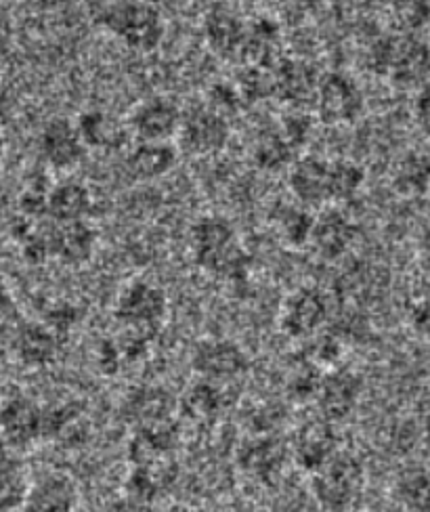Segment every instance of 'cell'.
<instances>
[{"mask_svg":"<svg viewBox=\"0 0 430 512\" xmlns=\"http://www.w3.org/2000/svg\"><path fill=\"white\" fill-rule=\"evenodd\" d=\"M84 414L82 401H63L45 408V422H42V435L45 439H59L66 435L70 426H74Z\"/></svg>","mask_w":430,"mask_h":512,"instance_id":"obj_34","label":"cell"},{"mask_svg":"<svg viewBox=\"0 0 430 512\" xmlns=\"http://www.w3.org/2000/svg\"><path fill=\"white\" fill-rule=\"evenodd\" d=\"M368 66L401 87L424 84L430 78V49L414 34H386L370 47Z\"/></svg>","mask_w":430,"mask_h":512,"instance_id":"obj_3","label":"cell"},{"mask_svg":"<svg viewBox=\"0 0 430 512\" xmlns=\"http://www.w3.org/2000/svg\"><path fill=\"white\" fill-rule=\"evenodd\" d=\"M393 185L401 196L424 194L430 185V158L426 154H410L403 158L395 173Z\"/></svg>","mask_w":430,"mask_h":512,"instance_id":"obj_30","label":"cell"},{"mask_svg":"<svg viewBox=\"0 0 430 512\" xmlns=\"http://www.w3.org/2000/svg\"><path fill=\"white\" fill-rule=\"evenodd\" d=\"M30 481L26 477L24 466H21L19 458H15L11 452L5 454L3 460V508L5 512L21 510L26 504Z\"/></svg>","mask_w":430,"mask_h":512,"instance_id":"obj_31","label":"cell"},{"mask_svg":"<svg viewBox=\"0 0 430 512\" xmlns=\"http://www.w3.org/2000/svg\"><path fill=\"white\" fill-rule=\"evenodd\" d=\"M63 347V336L45 322H21L11 336L15 359L26 368H47L55 364Z\"/></svg>","mask_w":430,"mask_h":512,"instance_id":"obj_12","label":"cell"},{"mask_svg":"<svg viewBox=\"0 0 430 512\" xmlns=\"http://www.w3.org/2000/svg\"><path fill=\"white\" fill-rule=\"evenodd\" d=\"M412 324L420 334L430 336V298H422L420 303L414 305Z\"/></svg>","mask_w":430,"mask_h":512,"instance_id":"obj_38","label":"cell"},{"mask_svg":"<svg viewBox=\"0 0 430 512\" xmlns=\"http://www.w3.org/2000/svg\"><path fill=\"white\" fill-rule=\"evenodd\" d=\"M97 248V231L86 223H68L57 225L51 221V252L53 259L63 265H84L93 259Z\"/></svg>","mask_w":430,"mask_h":512,"instance_id":"obj_19","label":"cell"},{"mask_svg":"<svg viewBox=\"0 0 430 512\" xmlns=\"http://www.w3.org/2000/svg\"><path fill=\"white\" fill-rule=\"evenodd\" d=\"M93 21L135 51H152L164 38V15L149 3H97Z\"/></svg>","mask_w":430,"mask_h":512,"instance_id":"obj_2","label":"cell"},{"mask_svg":"<svg viewBox=\"0 0 430 512\" xmlns=\"http://www.w3.org/2000/svg\"><path fill=\"white\" fill-rule=\"evenodd\" d=\"M365 181L363 168L351 160H332V202L353 198Z\"/></svg>","mask_w":430,"mask_h":512,"instance_id":"obj_35","label":"cell"},{"mask_svg":"<svg viewBox=\"0 0 430 512\" xmlns=\"http://www.w3.org/2000/svg\"><path fill=\"white\" fill-rule=\"evenodd\" d=\"M42 416H45V408H40L32 397L24 393H15L5 399L3 412H0V426H3L7 452H24L36 441L45 439V435H42L45 418Z\"/></svg>","mask_w":430,"mask_h":512,"instance_id":"obj_8","label":"cell"},{"mask_svg":"<svg viewBox=\"0 0 430 512\" xmlns=\"http://www.w3.org/2000/svg\"><path fill=\"white\" fill-rule=\"evenodd\" d=\"M179 445L177 424L168 420L152 426H139L135 429L128 454L135 466H160Z\"/></svg>","mask_w":430,"mask_h":512,"instance_id":"obj_18","label":"cell"},{"mask_svg":"<svg viewBox=\"0 0 430 512\" xmlns=\"http://www.w3.org/2000/svg\"><path fill=\"white\" fill-rule=\"evenodd\" d=\"M294 152L296 147L284 133V128L275 126L258 137L254 145V162L265 170H279L290 164Z\"/></svg>","mask_w":430,"mask_h":512,"instance_id":"obj_29","label":"cell"},{"mask_svg":"<svg viewBox=\"0 0 430 512\" xmlns=\"http://www.w3.org/2000/svg\"><path fill=\"white\" fill-rule=\"evenodd\" d=\"M164 485L166 479L162 477L160 466H133L126 479V498L149 506L160 496Z\"/></svg>","mask_w":430,"mask_h":512,"instance_id":"obj_32","label":"cell"},{"mask_svg":"<svg viewBox=\"0 0 430 512\" xmlns=\"http://www.w3.org/2000/svg\"><path fill=\"white\" fill-rule=\"evenodd\" d=\"M107 512H152V508L145 506V504H139V502H135V500L124 498V500H120V502H114Z\"/></svg>","mask_w":430,"mask_h":512,"instance_id":"obj_40","label":"cell"},{"mask_svg":"<svg viewBox=\"0 0 430 512\" xmlns=\"http://www.w3.org/2000/svg\"><path fill=\"white\" fill-rule=\"evenodd\" d=\"M288 183L298 202L309 206L332 202V160L319 156L298 158L290 168Z\"/></svg>","mask_w":430,"mask_h":512,"instance_id":"obj_15","label":"cell"},{"mask_svg":"<svg viewBox=\"0 0 430 512\" xmlns=\"http://www.w3.org/2000/svg\"><path fill=\"white\" fill-rule=\"evenodd\" d=\"M40 156L57 170H68L82 162L86 143L80 137L76 122L68 118H53L45 124L38 137Z\"/></svg>","mask_w":430,"mask_h":512,"instance_id":"obj_14","label":"cell"},{"mask_svg":"<svg viewBox=\"0 0 430 512\" xmlns=\"http://www.w3.org/2000/svg\"><path fill=\"white\" fill-rule=\"evenodd\" d=\"M315 105L321 122L349 124L363 112V93L353 78L332 72L321 78Z\"/></svg>","mask_w":430,"mask_h":512,"instance_id":"obj_10","label":"cell"},{"mask_svg":"<svg viewBox=\"0 0 430 512\" xmlns=\"http://www.w3.org/2000/svg\"><path fill=\"white\" fill-rule=\"evenodd\" d=\"M332 296L317 286L294 290L282 307L279 326L290 338H307L321 330L332 315Z\"/></svg>","mask_w":430,"mask_h":512,"instance_id":"obj_6","label":"cell"},{"mask_svg":"<svg viewBox=\"0 0 430 512\" xmlns=\"http://www.w3.org/2000/svg\"><path fill=\"white\" fill-rule=\"evenodd\" d=\"M168 313L166 292L149 280H135L118 294L114 317L122 330L156 338Z\"/></svg>","mask_w":430,"mask_h":512,"instance_id":"obj_5","label":"cell"},{"mask_svg":"<svg viewBox=\"0 0 430 512\" xmlns=\"http://www.w3.org/2000/svg\"><path fill=\"white\" fill-rule=\"evenodd\" d=\"M91 206V191L80 181L68 179L49 189V221L57 225L84 221L91 212Z\"/></svg>","mask_w":430,"mask_h":512,"instance_id":"obj_24","label":"cell"},{"mask_svg":"<svg viewBox=\"0 0 430 512\" xmlns=\"http://www.w3.org/2000/svg\"><path fill=\"white\" fill-rule=\"evenodd\" d=\"M80 494L70 475L47 473L32 485L21 512H74Z\"/></svg>","mask_w":430,"mask_h":512,"instance_id":"obj_17","label":"cell"},{"mask_svg":"<svg viewBox=\"0 0 430 512\" xmlns=\"http://www.w3.org/2000/svg\"><path fill=\"white\" fill-rule=\"evenodd\" d=\"M179 147L191 156H208L229 143L231 126L223 112L214 110L212 105H196L183 114Z\"/></svg>","mask_w":430,"mask_h":512,"instance_id":"obj_7","label":"cell"},{"mask_svg":"<svg viewBox=\"0 0 430 512\" xmlns=\"http://www.w3.org/2000/svg\"><path fill=\"white\" fill-rule=\"evenodd\" d=\"M191 366L210 382L240 378L250 370L248 353L233 340L204 338L191 353Z\"/></svg>","mask_w":430,"mask_h":512,"instance_id":"obj_9","label":"cell"},{"mask_svg":"<svg viewBox=\"0 0 430 512\" xmlns=\"http://www.w3.org/2000/svg\"><path fill=\"white\" fill-rule=\"evenodd\" d=\"M363 393V378L347 368L334 370L324 376L317 393L319 414L328 422H340L349 418Z\"/></svg>","mask_w":430,"mask_h":512,"instance_id":"obj_13","label":"cell"},{"mask_svg":"<svg viewBox=\"0 0 430 512\" xmlns=\"http://www.w3.org/2000/svg\"><path fill=\"white\" fill-rule=\"evenodd\" d=\"M183 110L170 97H149L141 101L128 118V128L139 141H168L179 135Z\"/></svg>","mask_w":430,"mask_h":512,"instance_id":"obj_11","label":"cell"},{"mask_svg":"<svg viewBox=\"0 0 430 512\" xmlns=\"http://www.w3.org/2000/svg\"><path fill=\"white\" fill-rule=\"evenodd\" d=\"M172 412H175V401L172 395L158 389V387H143L133 391L124 401V418L139 426H152L160 422L172 420Z\"/></svg>","mask_w":430,"mask_h":512,"instance_id":"obj_25","label":"cell"},{"mask_svg":"<svg viewBox=\"0 0 430 512\" xmlns=\"http://www.w3.org/2000/svg\"><path fill=\"white\" fill-rule=\"evenodd\" d=\"M191 256L202 271L223 282L246 280L252 263L238 231L219 215H206L193 223Z\"/></svg>","mask_w":430,"mask_h":512,"instance_id":"obj_1","label":"cell"},{"mask_svg":"<svg viewBox=\"0 0 430 512\" xmlns=\"http://www.w3.org/2000/svg\"><path fill=\"white\" fill-rule=\"evenodd\" d=\"M275 95L282 99L303 105L311 99H317L319 84L315 70L303 61H284L275 72Z\"/></svg>","mask_w":430,"mask_h":512,"instance_id":"obj_26","label":"cell"},{"mask_svg":"<svg viewBox=\"0 0 430 512\" xmlns=\"http://www.w3.org/2000/svg\"><path fill=\"white\" fill-rule=\"evenodd\" d=\"M338 441L332 429V422L317 418L300 426L294 437L292 456L300 468L309 473H317L321 466L328 464L338 454Z\"/></svg>","mask_w":430,"mask_h":512,"instance_id":"obj_16","label":"cell"},{"mask_svg":"<svg viewBox=\"0 0 430 512\" xmlns=\"http://www.w3.org/2000/svg\"><path fill=\"white\" fill-rule=\"evenodd\" d=\"M395 498L410 512H430V468L405 466L395 479Z\"/></svg>","mask_w":430,"mask_h":512,"instance_id":"obj_27","label":"cell"},{"mask_svg":"<svg viewBox=\"0 0 430 512\" xmlns=\"http://www.w3.org/2000/svg\"><path fill=\"white\" fill-rule=\"evenodd\" d=\"M76 126L86 147H101V149L120 147L124 137L122 128L101 110L82 112L76 120Z\"/></svg>","mask_w":430,"mask_h":512,"instance_id":"obj_28","label":"cell"},{"mask_svg":"<svg viewBox=\"0 0 430 512\" xmlns=\"http://www.w3.org/2000/svg\"><path fill=\"white\" fill-rule=\"evenodd\" d=\"M177 160L179 149L170 141H139L126 154V170L135 179L152 181L175 168Z\"/></svg>","mask_w":430,"mask_h":512,"instance_id":"obj_22","label":"cell"},{"mask_svg":"<svg viewBox=\"0 0 430 512\" xmlns=\"http://www.w3.org/2000/svg\"><path fill=\"white\" fill-rule=\"evenodd\" d=\"M416 116L418 122L422 124L424 131L430 133V84L420 93L418 103H416Z\"/></svg>","mask_w":430,"mask_h":512,"instance_id":"obj_39","label":"cell"},{"mask_svg":"<svg viewBox=\"0 0 430 512\" xmlns=\"http://www.w3.org/2000/svg\"><path fill=\"white\" fill-rule=\"evenodd\" d=\"M365 475L363 462L349 452H338L311 479L313 496L326 512H351L363 498Z\"/></svg>","mask_w":430,"mask_h":512,"instance_id":"obj_4","label":"cell"},{"mask_svg":"<svg viewBox=\"0 0 430 512\" xmlns=\"http://www.w3.org/2000/svg\"><path fill=\"white\" fill-rule=\"evenodd\" d=\"M288 454V447L279 439L256 437L240 450V466L256 481L271 483L282 475Z\"/></svg>","mask_w":430,"mask_h":512,"instance_id":"obj_20","label":"cell"},{"mask_svg":"<svg viewBox=\"0 0 430 512\" xmlns=\"http://www.w3.org/2000/svg\"><path fill=\"white\" fill-rule=\"evenodd\" d=\"M355 225L351 219L344 215V212L332 208L321 212L315 219L313 233H311V244L315 246L317 254L321 259L334 261L347 252L355 240Z\"/></svg>","mask_w":430,"mask_h":512,"instance_id":"obj_21","label":"cell"},{"mask_svg":"<svg viewBox=\"0 0 430 512\" xmlns=\"http://www.w3.org/2000/svg\"><path fill=\"white\" fill-rule=\"evenodd\" d=\"M204 32L208 45L223 57H242L248 24L227 9H212L204 19Z\"/></svg>","mask_w":430,"mask_h":512,"instance_id":"obj_23","label":"cell"},{"mask_svg":"<svg viewBox=\"0 0 430 512\" xmlns=\"http://www.w3.org/2000/svg\"><path fill=\"white\" fill-rule=\"evenodd\" d=\"M315 219L309 215L305 208H286L279 217V231L288 244L292 246H303L311 242V233H313Z\"/></svg>","mask_w":430,"mask_h":512,"instance_id":"obj_36","label":"cell"},{"mask_svg":"<svg viewBox=\"0 0 430 512\" xmlns=\"http://www.w3.org/2000/svg\"><path fill=\"white\" fill-rule=\"evenodd\" d=\"M82 317V309L76 307L70 301H57L53 305H49V309L45 311V322L49 328H53L57 334H68Z\"/></svg>","mask_w":430,"mask_h":512,"instance_id":"obj_37","label":"cell"},{"mask_svg":"<svg viewBox=\"0 0 430 512\" xmlns=\"http://www.w3.org/2000/svg\"><path fill=\"white\" fill-rule=\"evenodd\" d=\"M221 401L223 395L217 389V384L210 380H202L198 384H193L189 393L183 399V408L191 418H210L221 410Z\"/></svg>","mask_w":430,"mask_h":512,"instance_id":"obj_33","label":"cell"}]
</instances>
